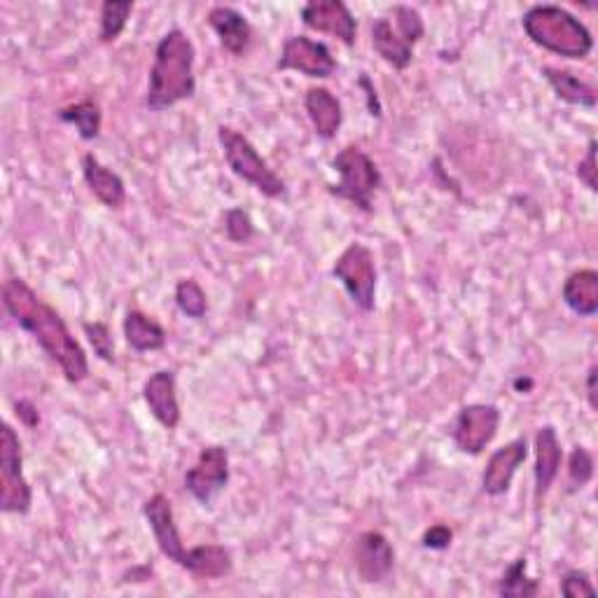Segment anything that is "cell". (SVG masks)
Masks as SVG:
<instances>
[{"label":"cell","instance_id":"5","mask_svg":"<svg viewBox=\"0 0 598 598\" xmlns=\"http://www.w3.org/2000/svg\"><path fill=\"white\" fill-rule=\"evenodd\" d=\"M332 167L342 175V181L337 185H330L332 197L344 199L353 206H358L361 211L371 213V199H375L377 190L383 183L375 159L363 152L358 145H346V148L332 159Z\"/></svg>","mask_w":598,"mask_h":598},{"label":"cell","instance_id":"38","mask_svg":"<svg viewBox=\"0 0 598 598\" xmlns=\"http://www.w3.org/2000/svg\"><path fill=\"white\" fill-rule=\"evenodd\" d=\"M596 377H598V367L591 365L589 371H587V400H589V407H591V410H598V400H596Z\"/></svg>","mask_w":598,"mask_h":598},{"label":"cell","instance_id":"25","mask_svg":"<svg viewBox=\"0 0 598 598\" xmlns=\"http://www.w3.org/2000/svg\"><path fill=\"white\" fill-rule=\"evenodd\" d=\"M59 120L73 124L83 141H94L101 134V108L96 101H80L59 110Z\"/></svg>","mask_w":598,"mask_h":598},{"label":"cell","instance_id":"23","mask_svg":"<svg viewBox=\"0 0 598 598\" xmlns=\"http://www.w3.org/2000/svg\"><path fill=\"white\" fill-rule=\"evenodd\" d=\"M124 339L136 353L161 351L167 346V330L143 312H129L124 318Z\"/></svg>","mask_w":598,"mask_h":598},{"label":"cell","instance_id":"1","mask_svg":"<svg viewBox=\"0 0 598 598\" xmlns=\"http://www.w3.org/2000/svg\"><path fill=\"white\" fill-rule=\"evenodd\" d=\"M3 306L14 322L34 337L38 346L61 367L63 377L71 383L87 379L89 361L85 349L71 334L59 312L45 304L24 279H8L3 283Z\"/></svg>","mask_w":598,"mask_h":598},{"label":"cell","instance_id":"30","mask_svg":"<svg viewBox=\"0 0 598 598\" xmlns=\"http://www.w3.org/2000/svg\"><path fill=\"white\" fill-rule=\"evenodd\" d=\"M83 330L94 353L99 355L103 363H115V342H112V332L106 322H85Z\"/></svg>","mask_w":598,"mask_h":598},{"label":"cell","instance_id":"21","mask_svg":"<svg viewBox=\"0 0 598 598\" xmlns=\"http://www.w3.org/2000/svg\"><path fill=\"white\" fill-rule=\"evenodd\" d=\"M183 569L199 579H220L232 571L230 549L220 545H199L187 549Z\"/></svg>","mask_w":598,"mask_h":598},{"label":"cell","instance_id":"24","mask_svg":"<svg viewBox=\"0 0 598 598\" xmlns=\"http://www.w3.org/2000/svg\"><path fill=\"white\" fill-rule=\"evenodd\" d=\"M540 73L549 83V87L554 89V94L559 96L561 101L571 103V106H579V108H594L596 106L594 87L587 85L585 80H579L577 75H573L571 71L545 66Z\"/></svg>","mask_w":598,"mask_h":598},{"label":"cell","instance_id":"3","mask_svg":"<svg viewBox=\"0 0 598 598\" xmlns=\"http://www.w3.org/2000/svg\"><path fill=\"white\" fill-rule=\"evenodd\" d=\"M522 26L530 42L552 54L565 59H587L594 50L591 30L565 8L533 5L522 17Z\"/></svg>","mask_w":598,"mask_h":598},{"label":"cell","instance_id":"29","mask_svg":"<svg viewBox=\"0 0 598 598\" xmlns=\"http://www.w3.org/2000/svg\"><path fill=\"white\" fill-rule=\"evenodd\" d=\"M393 17H395L398 36L405 40L410 47L424 38L426 26H424V20H422V14H418V10H414L410 5H395Z\"/></svg>","mask_w":598,"mask_h":598},{"label":"cell","instance_id":"16","mask_svg":"<svg viewBox=\"0 0 598 598\" xmlns=\"http://www.w3.org/2000/svg\"><path fill=\"white\" fill-rule=\"evenodd\" d=\"M563 451L554 426H542L536 432V503L540 508L549 487L559 477Z\"/></svg>","mask_w":598,"mask_h":598},{"label":"cell","instance_id":"8","mask_svg":"<svg viewBox=\"0 0 598 598\" xmlns=\"http://www.w3.org/2000/svg\"><path fill=\"white\" fill-rule=\"evenodd\" d=\"M230 481V451L213 444L202 449V454L185 473V489L202 505H211V500L228 487Z\"/></svg>","mask_w":598,"mask_h":598},{"label":"cell","instance_id":"4","mask_svg":"<svg viewBox=\"0 0 598 598\" xmlns=\"http://www.w3.org/2000/svg\"><path fill=\"white\" fill-rule=\"evenodd\" d=\"M218 141L224 155V161L232 169L234 175L241 181L251 183L255 190H260L265 197L279 199L285 194L283 178L273 173V169L267 164V159L255 150V145L239 134L232 126H218Z\"/></svg>","mask_w":598,"mask_h":598},{"label":"cell","instance_id":"2","mask_svg":"<svg viewBox=\"0 0 598 598\" xmlns=\"http://www.w3.org/2000/svg\"><path fill=\"white\" fill-rule=\"evenodd\" d=\"M194 59H197V50H194L187 34H183L181 28H171L155 47L145 106L152 112H161L192 99L197 91Z\"/></svg>","mask_w":598,"mask_h":598},{"label":"cell","instance_id":"7","mask_svg":"<svg viewBox=\"0 0 598 598\" xmlns=\"http://www.w3.org/2000/svg\"><path fill=\"white\" fill-rule=\"evenodd\" d=\"M332 277L344 285L353 304L363 312L375 309L377 295V267L375 255L363 244H351L342 255L337 257L332 267Z\"/></svg>","mask_w":598,"mask_h":598},{"label":"cell","instance_id":"12","mask_svg":"<svg viewBox=\"0 0 598 598\" xmlns=\"http://www.w3.org/2000/svg\"><path fill=\"white\" fill-rule=\"evenodd\" d=\"M302 22L306 28L318 30V34L339 38L346 47L355 45L358 22L342 0H312L302 8Z\"/></svg>","mask_w":598,"mask_h":598},{"label":"cell","instance_id":"13","mask_svg":"<svg viewBox=\"0 0 598 598\" xmlns=\"http://www.w3.org/2000/svg\"><path fill=\"white\" fill-rule=\"evenodd\" d=\"M143 514H145V520H148V524L152 528V536L159 545V552L164 554L167 559L175 561L183 569V563L187 559V549L183 547L181 533H178L171 500L164 493H155L152 498L145 500Z\"/></svg>","mask_w":598,"mask_h":598},{"label":"cell","instance_id":"32","mask_svg":"<svg viewBox=\"0 0 598 598\" xmlns=\"http://www.w3.org/2000/svg\"><path fill=\"white\" fill-rule=\"evenodd\" d=\"M224 234H228V239L234 241V244H248L255 236L253 220L244 208H232V211H228V216H224Z\"/></svg>","mask_w":598,"mask_h":598},{"label":"cell","instance_id":"15","mask_svg":"<svg viewBox=\"0 0 598 598\" xmlns=\"http://www.w3.org/2000/svg\"><path fill=\"white\" fill-rule=\"evenodd\" d=\"M143 400L145 405H148L150 414L167 430H175L178 424H181V405H178L175 395V371H155L143 386Z\"/></svg>","mask_w":598,"mask_h":598},{"label":"cell","instance_id":"9","mask_svg":"<svg viewBox=\"0 0 598 598\" xmlns=\"http://www.w3.org/2000/svg\"><path fill=\"white\" fill-rule=\"evenodd\" d=\"M498 426L500 410L496 405H467L456 416L454 444L463 454L479 456L493 442Z\"/></svg>","mask_w":598,"mask_h":598},{"label":"cell","instance_id":"20","mask_svg":"<svg viewBox=\"0 0 598 598\" xmlns=\"http://www.w3.org/2000/svg\"><path fill=\"white\" fill-rule=\"evenodd\" d=\"M561 300L569 309L582 318L598 314V273L594 269H579L563 283Z\"/></svg>","mask_w":598,"mask_h":598},{"label":"cell","instance_id":"14","mask_svg":"<svg viewBox=\"0 0 598 598\" xmlns=\"http://www.w3.org/2000/svg\"><path fill=\"white\" fill-rule=\"evenodd\" d=\"M526 456H528L526 438H516V440L508 442L505 447L496 449L487 463V471H484V475H481L484 493L493 496V498L508 493L512 487V479H514L516 471L522 467V463L526 461Z\"/></svg>","mask_w":598,"mask_h":598},{"label":"cell","instance_id":"33","mask_svg":"<svg viewBox=\"0 0 598 598\" xmlns=\"http://www.w3.org/2000/svg\"><path fill=\"white\" fill-rule=\"evenodd\" d=\"M561 594L565 598H582V596H596V587L585 571H569L561 577Z\"/></svg>","mask_w":598,"mask_h":598},{"label":"cell","instance_id":"34","mask_svg":"<svg viewBox=\"0 0 598 598\" xmlns=\"http://www.w3.org/2000/svg\"><path fill=\"white\" fill-rule=\"evenodd\" d=\"M577 178H579V183H585L591 192L598 190V183H596V141H589L585 159H579Z\"/></svg>","mask_w":598,"mask_h":598},{"label":"cell","instance_id":"11","mask_svg":"<svg viewBox=\"0 0 598 598\" xmlns=\"http://www.w3.org/2000/svg\"><path fill=\"white\" fill-rule=\"evenodd\" d=\"M353 563L355 573L361 575L367 585H377L393 573L395 565V549L383 533L365 530L353 545Z\"/></svg>","mask_w":598,"mask_h":598},{"label":"cell","instance_id":"28","mask_svg":"<svg viewBox=\"0 0 598 598\" xmlns=\"http://www.w3.org/2000/svg\"><path fill=\"white\" fill-rule=\"evenodd\" d=\"M134 12V3H108L101 5V28H99V38L101 42H115L122 30L126 26L129 14Z\"/></svg>","mask_w":598,"mask_h":598},{"label":"cell","instance_id":"6","mask_svg":"<svg viewBox=\"0 0 598 598\" xmlns=\"http://www.w3.org/2000/svg\"><path fill=\"white\" fill-rule=\"evenodd\" d=\"M30 503H34V491L24 477L20 435L5 424L0 430V510L8 514H26Z\"/></svg>","mask_w":598,"mask_h":598},{"label":"cell","instance_id":"37","mask_svg":"<svg viewBox=\"0 0 598 598\" xmlns=\"http://www.w3.org/2000/svg\"><path fill=\"white\" fill-rule=\"evenodd\" d=\"M14 410H17V416L24 422V426L28 428H36L38 422H40V416H38V410L30 405L28 400H20L17 405H14Z\"/></svg>","mask_w":598,"mask_h":598},{"label":"cell","instance_id":"22","mask_svg":"<svg viewBox=\"0 0 598 598\" xmlns=\"http://www.w3.org/2000/svg\"><path fill=\"white\" fill-rule=\"evenodd\" d=\"M371 47L395 71H405L414 59L412 47L398 36V30H393V24L386 17H379L371 24Z\"/></svg>","mask_w":598,"mask_h":598},{"label":"cell","instance_id":"26","mask_svg":"<svg viewBox=\"0 0 598 598\" xmlns=\"http://www.w3.org/2000/svg\"><path fill=\"white\" fill-rule=\"evenodd\" d=\"M538 589V579L528 577V561L524 557L514 559L498 582V594L503 598H530Z\"/></svg>","mask_w":598,"mask_h":598},{"label":"cell","instance_id":"36","mask_svg":"<svg viewBox=\"0 0 598 598\" xmlns=\"http://www.w3.org/2000/svg\"><path fill=\"white\" fill-rule=\"evenodd\" d=\"M363 89H365V96H367V108H369V115L371 118H381V103H379V96L375 91V87H371L369 77L363 75L361 83H358Z\"/></svg>","mask_w":598,"mask_h":598},{"label":"cell","instance_id":"10","mask_svg":"<svg viewBox=\"0 0 598 598\" xmlns=\"http://www.w3.org/2000/svg\"><path fill=\"white\" fill-rule=\"evenodd\" d=\"M277 69L297 71L306 77H330L337 71V61L326 42H318L306 36H290L283 42Z\"/></svg>","mask_w":598,"mask_h":598},{"label":"cell","instance_id":"35","mask_svg":"<svg viewBox=\"0 0 598 598\" xmlns=\"http://www.w3.org/2000/svg\"><path fill=\"white\" fill-rule=\"evenodd\" d=\"M454 540V530H451L447 524H435L424 533V547L428 549H447Z\"/></svg>","mask_w":598,"mask_h":598},{"label":"cell","instance_id":"17","mask_svg":"<svg viewBox=\"0 0 598 598\" xmlns=\"http://www.w3.org/2000/svg\"><path fill=\"white\" fill-rule=\"evenodd\" d=\"M208 26L216 30L224 50L234 57H241L251 47L253 28L244 14L234 8L216 5L211 12H208Z\"/></svg>","mask_w":598,"mask_h":598},{"label":"cell","instance_id":"19","mask_svg":"<svg viewBox=\"0 0 598 598\" xmlns=\"http://www.w3.org/2000/svg\"><path fill=\"white\" fill-rule=\"evenodd\" d=\"M83 175L91 194L108 208H122L126 202V187L122 178L103 167L94 155L83 157Z\"/></svg>","mask_w":598,"mask_h":598},{"label":"cell","instance_id":"27","mask_svg":"<svg viewBox=\"0 0 598 598\" xmlns=\"http://www.w3.org/2000/svg\"><path fill=\"white\" fill-rule=\"evenodd\" d=\"M175 306L181 309L187 318H204L208 312V300L204 288L194 281V279H185L175 285Z\"/></svg>","mask_w":598,"mask_h":598},{"label":"cell","instance_id":"18","mask_svg":"<svg viewBox=\"0 0 598 598\" xmlns=\"http://www.w3.org/2000/svg\"><path fill=\"white\" fill-rule=\"evenodd\" d=\"M304 108L309 115L316 134L322 141H332L344 122V110L337 96L326 87H312L304 96Z\"/></svg>","mask_w":598,"mask_h":598},{"label":"cell","instance_id":"31","mask_svg":"<svg viewBox=\"0 0 598 598\" xmlns=\"http://www.w3.org/2000/svg\"><path fill=\"white\" fill-rule=\"evenodd\" d=\"M594 477V456L585 447H575L569 459V479L573 489H582Z\"/></svg>","mask_w":598,"mask_h":598}]
</instances>
